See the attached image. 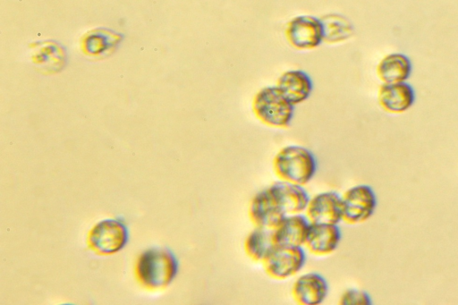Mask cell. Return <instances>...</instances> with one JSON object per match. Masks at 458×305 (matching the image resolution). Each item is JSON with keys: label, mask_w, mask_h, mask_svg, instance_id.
Listing matches in <instances>:
<instances>
[{"label": "cell", "mask_w": 458, "mask_h": 305, "mask_svg": "<svg viewBox=\"0 0 458 305\" xmlns=\"http://www.w3.org/2000/svg\"><path fill=\"white\" fill-rule=\"evenodd\" d=\"M274 247L272 230L256 227L245 237L243 250L249 258L255 262H262Z\"/></svg>", "instance_id": "cell-17"}, {"label": "cell", "mask_w": 458, "mask_h": 305, "mask_svg": "<svg viewBox=\"0 0 458 305\" xmlns=\"http://www.w3.org/2000/svg\"><path fill=\"white\" fill-rule=\"evenodd\" d=\"M377 206V195L371 186H352L342 195L343 221L349 225L364 223L374 215Z\"/></svg>", "instance_id": "cell-5"}, {"label": "cell", "mask_w": 458, "mask_h": 305, "mask_svg": "<svg viewBox=\"0 0 458 305\" xmlns=\"http://www.w3.org/2000/svg\"><path fill=\"white\" fill-rule=\"evenodd\" d=\"M128 240L127 226L121 220L114 218L98 222L89 234V246L102 254H112L121 250Z\"/></svg>", "instance_id": "cell-7"}, {"label": "cell", "mask_w": 458, "mask_h": 305, "mask_svg": "<svg viewBox=\"0 0 458 305\" xmlns=\"http://www.w3.org/2000/svg\"><path fill=\"white\" fill-rule=\"evenodd\" d=\"M310 226L304 213L287 215L272 230L274 245L304 247Z\"/></svg>", "instance_id": "cell-13"}, {"label": "cell", "mask_w": 458, "mask_h": 305, "mask_svg": "<svg viewBox=\"0 0 458 305\" xmlns=\"http://www.w3.org/2000/svg\"><path fill=\"white\" fill-rule=\"evenodd\" d=\"M338 303L341 305H370L372 299L367 292L351 288L341 294Z\"/></svg>", "instance_id": "cell-19"}, {"label": "cell", "mask_w": 458, "mask_h": 305, "mask_svg": "<svg viewBox=\"0 0 458 305\" xmlns=\"http://www.w3.org/2000/svg\"><path fill=\"white\" fill-rule=\"evenodd\" d=\"M304 247L274 245L261 262L267 275L274 280H286L297 275L305 266Z\"/></svg>", "instance_id": "cell-4"}, {"label": "cell", "mask_w": 458, "mask_h": 305, "mask_svg": "<svg viewBox=\"0 0 458 305\" xmlns=\"http://www.w3.org/2000/svg\"><path fill=\"white\" fill-rule=\"evenodd\" d=\"M377 101L386 112L402 114L414 105L416 91L407 81L383 83L378 89Z\"/></svg>", "instance_id": "cell-11"}, {"label": "cell", "mask_w": 458, "mask_h": 305, "mask_svg": "<svg viewBox=\"0 0 458 305\" xmlns=\"http://www.w3.org/2000/svg\"><path fill=\"white\" fill-rule=\"evenodd\" d=\"M178 269L176 256L165 247H153L145 250L137 263L140 281L150 288L168 285L176 276Z\"/></svg>", "instance_id": "cell-3"}, {"label": "cell", "mask_w": 458, "mask_h": 305, "mask_svg": "<svg viewBox=\"0 0 458 305\" xmlns=\"http://www.w3.org/2000/svg\"><path fill=\"white\" fill-rule=\"evenodd\" d=\"M304 214L310 223L339 225L343 221L342 195L334 191L318 192L310 198Z\"/></svg>", "instance_id": "cell-9"}, {"label": "cell", "mask_w": 458, "mask_h": 305, "mask_svg": "<svg viewBox=\"0 0 458 305\" xmlns=\"http://www.w3.org/2000/svg\"><path fill=\"white\" fill-rule=\"evenodd\" d=\"M294 106L276 86L261 88L254 95L251 103L254 116L262 124L274 129L290 126Z\"/></svg>", "instance_id": "cell-2"}, {"label": "cell", "mask_w": 458, "mask_h": 305, "mask_svg": "<svg viewBox=\"0 0 458 305\" xmlns=\"http://www.w3.org/2000/svg\"><path fill=\"white\" fill-rule=\"evenodd\" d=\"M328 292L327 279L317 272L301 275L291 289L292 297L299 305H319L326 301Z\"/></svg>", "instance_id": "cell-10"}, {"label": "cell", "mask_w": 458, "mask_h": 305, "mask_svg": "<svg viewBox=\"0 0 458 305\" xmlns=\"http://www.w3.org/2000/svg\"><path fill=\"white\" fill-rule=\"evenodd\" d=\"M321 21L324 27V41L327 43L345 40L353 32L352 24L341 15L331 14Z\"/></svg>", "instance_id": "cell-18"}, {"label": "cell", "mask_w": 458, "mask_h": 305, "mask_svg": "<svg viewBox=\"0 0 458 305\" xmlns=\"http://www.w3.org/2000/svg\"><path fill=\"white\" fill-rule=\"evenodd\" d=\"M276 86L294 106L306 101L313 89L310 76L306 72L299 69L282 72L277 78Z\"/></svg>", "instance_id": "cell-15"}, {"label": "cell", "mask_w": 458, "mask_h": 305, "mask_svg": "<svg viewBox=\"0 0 458 305\" xmlns=\"http://www.w3.org/2000/svg\"><path fill=\"white\" fill-rule=\"evenodd\" d=\"M248 216L254 226L273 230L287 215L267 187L251 198Z\"/></svg>", "instance_id": "cell-8"}, {"label": "cell", "mask_w": 458, "mask_h": 305, "mask_svg": "<svg viewBox=\"0 0 458 305\" xmlns=\"http://www.w3.org/2000/svg\"><path fill=\"white\" fill-rule=\"evenodd\" d=\"M341 238L338 225L310 223L304 249L315 256H328L338 248Z\"/></svg>", "instance_id": "cell-12"}, {"label": "cell", "mask_w": 458, "mask_h": 305, "mask_svg": "<svg viewBox=\"0 0 458 305\" xmlns=\"http://www.w3.org/2000/svg\"><path fill=\"white\" fill-rule=\"evenodd\" d=\"M413 66L410 57L401 52L385 55L377 64V74L383 83L407 81Z\"/></svg>", "instance_id": "cell-16"}, {"label": "cell", "mask_w": 458, "mask_h": 305, "mask_svg": "<svg viewBox=\"0 0 458 305\" xmlns=\"http://www.w3.org/2000/svg\"><path fill=\"white\" fill-rule=\"evenodd\" d=\"M288 44L297 50H311L324 41V27L321 19L310 15L292 18L284 29Z\"/></svg>", "instance_id": "cell-6"}, {"label": "cell", "mask_w": 458, "mask_h": 305, "mask_svg": "<svg viewBox=\"0 0 458 305\" xmlns=\"http://www.w3.org/2000/svg\"><path fill=\"white\" fill-rule=\"evenodd\" d=\"M272 167L278 180L305 186L315 176L318 162L309 148L300 145H288L275 155Z\"/></svg>", "instance_id": "cell-1"}, {"label": "cell", "mask_w": 458, "mask_h": 305, "mask_svg": "<svg viewBox=\"0 0 458 305\" xmlns=\"http://www.w3.org/2000/svg\"><path fill=\"white\" fill-rule=\"evenodd\" d=\"M267 188L286 215L304 213L310 198L304 186L278 180Z\"/></svg>", "instance_id": "cell-14"}]
</instances>
